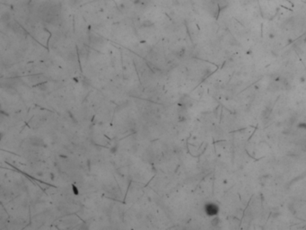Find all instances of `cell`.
<instances>
[{"label":"cell","mask_w":306,"mask_h":230,"mask_svg":"<svg viewBox=\"0 0 306 230\" xmlns=\"http://www.w3.org/2000/svg\"><path fill=\"white\" fill-rule=\"evenodd\" d=\"M206 211L209 216H215L218 212V208L215 204H208L206 207Z\"/></svg>","instance_id":"cell-1"},{"label":"cell","mask_w":306,"mask_h":230,"mask_svg":"<svg viewBox=\"0 0 306 230\" xmlns=\"http://www.w3.org/2000/svg\"><path fill=\"white\" fill-rule=\"evenodd\" d=\"M152 0H136L135 1V5L137 9H144L150 3H151Z\"/></svg>","instance_id":"cell-2"},{"label":"cell","mask_w":306,"mask_h":230,"mask_svg":"<svg viewBox=\"0 0 306 230\" xmlns=\"http://www.w3.org/2000/svg\"><path fill=\"white\" fill-rule=\"evenodd\" d=\"M215 4H216V5L218 7H225V5H227L228 2L230 0H213Z\"/></svg>","instance_id":"cell-3"},{"label":"cell","mask_w":306,"mask_h":230,"mask_svg":"<svg viewBox=\"0 0 306 230\" xmlns=\"http://www.w3.org/2000/svg\"><path fill=\"white\" fill-rule=\"evenodd\" d=\"M9 19H10V14L8 13H5V14H2V20H3V22H7V21H9Z\"/></svg>","instance_id":"cell-4"}]
</instances>
